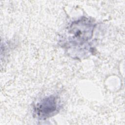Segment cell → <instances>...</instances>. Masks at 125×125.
Instances as JSON below:
<instances>
[{
	"label": "cell",
	"mask_w": 125,
	"mask_h": 125,
	"mask_svg": "<svg viewBox=\"0 0 125 125\" xmlns=\"http://www.w3.org/2000/svg\"><path fill=\"white\" fill-rule=\"evenodd\" d=\"M59 98L55 95L45 97L37 103L33 108V114L40 120H45L57 114L60 109Z\"/></svg>",
	"instance_id": "obj_2"
},
{
	"label": "cell",
	"mask_w": 125,
	"mask_h": 125,
	"mask_svg": "<svg viewBox=\"0 0 125 125\" xmlns=\"http://www.w3.org/2000/svg\"><path fill=\"white\" fill-rule=\"evenodd\" d=\"M95 26L93 20L85 17L72 22L67 28L66 37L62 39V47L74 58L87 55L91 51L90 41Z\"/></svg>",
	"instance_id": "obj_1"
}]
</instances>
